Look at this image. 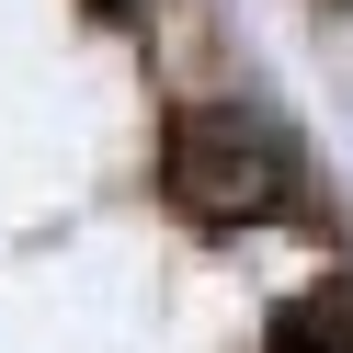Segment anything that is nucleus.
Returning a JSON list of instances; mask_svg holds the SVG:
<instances>
[{"mask_svg":"<svg viewBox=\"0 0 353 353\" xmlns=\"http://www.w3.org/2000/svg\"><path fill=\"white\" fill-rule=\"evenodd\" d=\"M171 183L205 216H274L296 194V148H285V125L262 103H194L171 125Z\"/></svg>","mask_w":353,"mask_h":353,"instance_id":"nucleus-1","label":"nucleus"},{"mask_svg":"<svg viewBox=\"0 0 353 353\" xmlns=\"http://www.w3.org/2000/svg\"><path fill=\"white\" fill-rule=\"evenodd\" d=\"M274 353H353V296H296L274 319Z\"/></svg>","mask_w":353,"mask_h":353,"instance_id":"nucleus-2","label":"nucleus"}]
</instances>
